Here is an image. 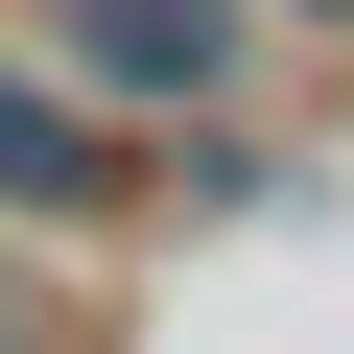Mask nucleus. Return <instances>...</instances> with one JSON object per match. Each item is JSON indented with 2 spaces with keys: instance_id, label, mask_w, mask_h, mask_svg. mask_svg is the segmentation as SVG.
Returning <instances> with one entry per match:
<instances>
[{
  "instance_id": "f257e3e1",
  "label": "nucleus",
  "mask_w": 354,
  "mask_h": 354,
  "mask_svg": "<svg viewBox=\"0 0 354 354\" xmlns=\"http://www.w3.org/2000/svg\"><path fill=\"white\" fill-rule=\"evenodd\" d=\"M24 48L142 142V165H236V118H260V24H236V0H24Z\"/></svg>"
},
{
  "instance_id": "f03ea898",
  "label": "nucleus",
  "mask_w": 354,
  "mask_h": 354,
  "mask_svg": "<svg viewBox=\"0 0 354 354\" xmlns=\"http://www.w3.org/2000/svg\"><path fill=\"white\" fill-rule=\"evenodd\" d=\"M142 213H165V165L0 24V236H24V260H95V236H142Z\"/></svg>"
},
{
  "instance_id": "7ed1b4c3",
  "label": "nucleus",
  "mask_w": 354,
  "mask_h": 354,
  "mask_svg": "<svg viewBox=\"0 0 354 354\" xmlns=\"http://www.w3.org/2000/svg\"><path fill=\"white\" fill-rule=\"evenodd\" d=\"M0 354H48V260H24V236H0Z\"/></svg>"
},
{
  "instance_id": "20e7f679",
  "label": "nucleus",
  "mask_w": 354,
  "mask_h": 354,
  "mask_svg": "<svg viewBox=\"0 0 354 354\" xmlns=\"http://www.w3.org/2000/svg\"><path fill=\"white\" fill-rule=\"evenodd\" d=\"M236 24H260V48H330V24H354V0H236Z\"/></svg>"
}]
</instances>
